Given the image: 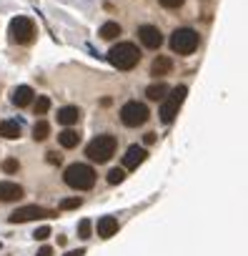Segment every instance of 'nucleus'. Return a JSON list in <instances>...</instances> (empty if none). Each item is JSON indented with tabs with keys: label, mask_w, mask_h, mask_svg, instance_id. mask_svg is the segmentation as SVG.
<instances>
[{
	"label": "nucleus",
	"mask_w": 248,
	"mask_h": 256,
	"mask_svg": "<svg viewBox=\"0 0 248 256\" xmlns=\"http://www.w3.org/2000/svg\"><path fill=\"white\" fill-rule=\"evenodd\" d=\"M148 158V151L143 148V146H138V144H133V146H128V151H126V156H123V168H128V171H133V168H138L143 161Z\"/></svg>",
	"instance_id": "obj_10"
},
{
	"label": "nucleus",
	"mask_w": 248,
	"mask_h": 256,
	"mask_svg": "<svg viewBox=\"0 0 248 256\" xmlns=\"http://www.w3.org/2000/svg\"><path fill=\"white\" fill-rule=\"evenodd\" d=\"M148 116H151V110L141 100H128V103H123V108H120V120H123V126H128V128L143 126L148 120Z\"/></svg>",
	"instance_id": "obj_6"
},
{
	"label": "nucleus",
	"mask_w": 248,
	"mask_h": 256,
	"mask_svg": "<svg viewBox=\"0 0 248 256\" xmlns=\"http://www.w3.org/2000/svg\"><path fill=\"white\" fill-rule=\"evenodd\" d=\"M20 123L18 120H0V136L3 138H8V141H15V138H20Z\"/></svg>",
	"instance_id": "obj_16"
},
{
	"label": "nucleus",
	"mask_w": 248,
	"mask_h": 256,
	"mask_svg": "<svg viewBox=\"0 0 248 256\" xmlns=\"http://www.w3.org/2000/svg\"><path fill=\"white\" fill-rule=\"evenodd\" d=\"M138 60H141V50L136 43H128V40H123L108 50V63L118 70H131L138 66Z\"/></svg>",
	"instance_id": "obj_1"
},
{
	"label": "nucleus",
	"mask_w": 248,
	"mask_h": 256,
	"mask_svg": "<svg viewBox=\"0 0 248 256\" xmlns=\"http://www.w3.org/2000/svg\"><path fill=\"white\" fill-rule=\"evenodd\" d=\"M33 236H35L38 241H45V238L50 236V226H40V228H38V231H35Z\"/></svg>",
	"instance_id": "obj_26"
},
{
	"label": "nucleus",
	"mask_w": 248,
	"mask_h": 256,
	"mask_svg": "<svg viewBox=\"0 0 248 256\" xmlns=\"http://www.w3.org/2000/svg\"><path fill=\"white\" fill-rule=\"evenodd\" d=\"M166 93H168V86H166L163 80L151 83V86L146 88V96H148L151 100H163V98H166Z\"/></svg>",
	"instance_id": "obj_18"
},
{
	"label": "nucleus",
	"mask_w": 248,
	"mask_h": 256,
	"mask_svg": "<svg viewBox=\"0 0 248 256\" xmlns=\"http://www.w3.org/2000/svg\"><path fill=\"white\" fill-rule=\"evenodd\" d=\"M115 146H118V141H115L113 136L103 134V136H95V138L85 146V156H88L93 164H105V161L113 158Z\"/></svg>",
	"instance_id": "obj_3"
},
{
	"label": "nucleus",
	"mask_w": 248,
	"mask_h": 256,
	"mask_svg": "<svg viewBox=\"0 0 248 256\" xmlns=\"http://www.w3.org/2000/svg\"><path fill=\"white\" fill-rule=\"evenodd\" d=\"M45 158H48V164H53V166H55V164L60 166V161H63L58 151H48V154H45Z\"/></svg>",
	"instance_id": "obj_28"
},
{
	"label": "nucleus",
	"mask_w": 248,
	"mask_h": 256,
	"mask_svg": "<svg viewBox=\"0 0 248 256\" xmlns=\"http://www.w3.org/2000/svg\"><path fill=\"white\" fill-rule=\"evenodd\" d=\"M138 38H141V43H143L146 48H151V50H156V48L163 46V33H161L156 26H141V28H138Z\"/></svg>",
	"instance_id": "obj_9"
},
{
	"label": "nucleus",
	"mask_w": 248,
	"mask_h": 256,
	"mask_svg": "<svg viewBox=\"0 0 248 256\" xmlns=\"http://www.w3.org/2000/svg\"><path fill=\"white\" fill-rule=\"evenodd\" d=\"M18 168H20L18 158H5V161H3V171H5V174H15Z\"/></svg>",
	"instance_id": "obj_23"
},
{
	"label": "nucleus",
	"mask_w": 248,
	"mask_h": 256,
	"mask_svg": "<svg viewBox=\"0 0 248 256\" xmlns=\"http://www.w3.org/2000/svg\"><path fill=\"white\" fill-rule=\"evenodd\" d=\"M80 206V198H65V201H60V208L63 211H70V208H78Z\"/></svg>",
	"instance_id": "obj_25"
},
{
	"label": "nucleus",
	"mask_w": 248,
	"mask_h": 256,
	"mask_svg": "<svg viewBox=\"0 0 248 256\" xmlns=\"http://www.w3.org/2000/svg\"><path fill=\"white\" fill-rule=\"evenodd\" d=\"M156 138H158L156 134H146V138H143V141H146V144L151 146V144H156Z\"/></svg>",
	"instance_id": "obj_30"
},
{
	"label": "nucleus",
	"mask_w": 248,
	"mask_h": 256,
	"mask_svg": "<svg viewBox=\"0 0 248 256\" xmlns=\"http://www.w3.org/2000/svg\"><path fill=\"white\" fill-rule=\"evenodd\" d=\"M186 96H188V88L186 86H176L173 90H171V96H166L163 100H161V120L163 123H173V118L178 116V108L183 106V100H186Z\"/></svg>",
	"instance_id": "obj_5"
},
{
	"label": "nucleus",
	"mask_w": 248,
	"mask_h": 256,
	"mask_svg": "<svg viewBox=\"0 0 248 256\" xmlns=\"http://www.w3.org/2000/svg\"><path fill=\"white\" fill-rule=\"evenodd\" d=\"M50 136V126L45 123V120H38L35 126H33V138L35 141H45Z\"/></svg>",
	"instance_id": "obj_20"
},
{
	"label": "nucleus",
	"mask_w": 248,
	"mask_h": 256,
	"mask_svg": "<svg viewBox=\"0 0 248 256\" xmlns=\"http://www.w3.org/2000/svg\"><path fill=\"white\" fill-rule=\"evenodd\" d=\"M48 108H50V98H48V96H38V100L33 103L35 116H45V113H48Z\"/></svg>",
	"instance_id": "obj_21"
},
{
	"label": "nucleus",
	"mask_w": 248,
	"mask_h": 256,
	"mask_svg": "<svg viewBox=\"0 0 248 256\" xmlns=\"http://www.w3.org/2000/svg\"><path fill=\"white\" fill-rule=\"evenodd\" d=\"M85 254V248H78V251H68L65 256H83Z\"/></svg>",
	"instance_id": "obj_31"
},
{
	"label": "nucleus",
	"mask_w": 248,
	"mask_h": 256,
	"mask_svg": "<svg viewBox=\"0 0 248 256\" xmlns=\"http://www.w3.org/2000/svg\"><path fill=\"white\" fill-rule=\"evenodd\" d=\"M33 98H35V90H33L30 86H18V88L13 90V96H10L13 106H18V108L30 106V103H33Z\"/></svg>",
	"instance_id": "obj_12"
},
{
	"label": "nucleus",
	"mask_w": 248,
	"mask_h": 256,
	"mask_svg": "<svg viewBox=\"0 0 248 256\" xmlns=\"http://www.w3.org/2000/svg\"><path fill=\"white\" fill-rule=\"evenodd\" d=\"M118 234V218L115 216H100L98 218V236L100 238H110Z\"/></svg>",
	"instance_id": "obj_13"
},
{
	"label": "nucleus",
	"mask_w": 248,
	"mask_h": 256,
	"mask_svg": "<svg viewBox=\"0 0 248 256\" xmlns=\"http://www.w3.org/2000/svg\"><path fill=\"white\" fill-rule=\"evenodd\" d=\"M10 40L18 46H30L35 40V23L28 16H18L10 20Z\"/></svg>",
	"instance_id": "obj_7"
},
{
	"label": "nucleus",
	"mask_w": 248,
	"mask_h": 256,
	"mask_svg": "<svg viewBox=\"0 0 248 256\" xmlns=\"http://www.w3.org/2000/svg\"><path fill=\"white\" fill-rule=\"evenodd\" d=\"M183 3H186V0H161V6H163V8H171V10L181 8Z\"/></svg>",
	"instance_id": "obj_27"
},
{
	"label": "nucleus",
	"mask_w": 248,
	"mask_h": 256,
	"mask_svg": "<svg viewBox=\"0 0 248 256\" xmlns=\"http://www.w3.org/2000/svg\"><path fill=\"white\" fill-rule=\"evenodd\" d=\"M80 118V108L78 106H63L58 108V123L60 126H75Z\"/></svg>",
	"instance_id": "obj_14"
},
{
	"label": "nucleus",
	"mask_w": 248,
	"mask_h": 256,
	"mask_svg": "<svg viewBox=\"0 0 248 256\" xmlns=\"http://www.w3.org/2000/svg\"><path fill=\"white\" fill-rule=\"evenodd\" d=\"M58 144H60L63 148H75V146L80 144V134H78V131H73V128L68 126L65 131H60V134H58Z\"/></svg>",
	"instance_id": "obj_17"
},
{
	"label": "nucleus",
	"mask_w": 248,
	"mask_h": 256,
	"mask_svg": "<svg viewBox=\"0 0 248 256\" xmlns=\"http://www.w3.org/2000/svg\"><path fill=\"white\" fill-rule=\"evenodd\" d=\"M95 178H98V174L88 164H70L63 174V181L75 191H90L95 186Z\"/></svg>",
	"instance_id": "obj_2"
},
{
	"label": "nucleus",
	"mask_w": 248,
	"mask_h": 256,
	"mask_svg": "<svg viewBox=\"0 0 248 256\" xmlns=\"http://www.w3.org/2000/svg\"><path fill=\"white\" fill-rule=\"evenodd\" d=\"M45 216H53V211H48V208H43V206H20V208H15V211L8 216V221H10V224H25V221L45 218Z\"/></svg>",
	"instance_id": "obj_8"
},
{
	"label": "nucleus",
	"mask_w": 248,
	"mask_h": 256,
	"mask_svg": "<svg viewBox=\"0 0 248 256\" xmlns=\"http://www.w3.org/2000/svg\"><path fill=\"white\" fill-rule=\"evenodd\" d=\"M23 198V186L13 184V181H0V201L10 204V201H20Z\"/></svg>",
	"instance_id": "obj_11"
},
{
	"label": "nucleus",
	"mask_w": 248,
	"mask_h": 256,
	"mask_svg": "<svg viewBox=\"0 0 248 256\" xmlns=\"http://www.w3.org/2000/svg\"><path fill=\"white\" fill-rule=\"evenodd\" d=\"M171 70H173V60H171L168 56H158V58L151 63V76H156V78H158V76L163 78V76H168Z\"/></svg>",
	"instance_id": "obj_15"
},
{
	"label": "nucleus",
	"mask_w": 248,
	"mask_h": 256,
	"mask_svg": "<svg viewBox=\"0 0 248 256\" xmlns=\"http://www.w3.org/2000/svg\"><path fill=\"white\" fill-rule=\"evenodd\" d=\"M198 48V33L193 28H176L171 33V50L178 56H191Z\"/></svg>",
	"instance_id": "obj_4"
},
{
	"label": "nucleus",
	"mask_w": 248,
	"mask_h": 256,
	"mask_svg": "<svg viewBox=\"0 0 248 256\" xmlns=\"http://www.w3.org/2000/svg\"><path fill=\"white\" fill-rule=\"evenodd\" d=\"M123 178H126V168H110L108 171V184L110 186H118Z\"/></svg>",
	"instance_id": "obj_22"
},
{
	"label": "nucleus",
	"mask_w": 248,
	"mask_h": 256,
	"mask_svg": "<svg viewBox=\"0 0 248 256\" xmlns=\"http://www.w3.org/2000/svg\"><path fill=\"white\" fill-rule=\"evenodd\" d=\"M90 228H93V224H90L88 218H83V221L78 224V234H80V238H88V236H90Z\"/></svg>",
	"instance_id": "obj_24"
},
{
	"label": "nucleus",
	"mask_w": 248,
	"mask_h": 256,
	"mask_svg": "<svg viewBox=\"0 0 248 256\" xmlns=\"http://www.w3.org/2000/svg\"><path fill=\"white\" fill-rule=\"evenodd\" d=\"M38 256H53V248H50V246H40Z\"/></svg>",
	"instance_id": "obj_29"
},
{
	"label": "nucleus",
	"mask_w": 248,
	"mask_h": 256,
	"mask_svg": "<svg viewBox=\"0 0 248 256\" xmlns=\"http://www.w3.org/2000/svg\"><path fill=\"white\" fill-rule=\"evenodd\" d=\"M103 40H113V38H118L120 36V26L115 23V20H108V23H103L100 26V33H98Z\"/></svg>",
	"instance_id": "obj_19"
}]
</instances>
